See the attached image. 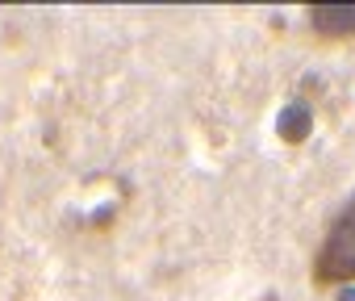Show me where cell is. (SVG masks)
<instances>
[{
	"mask_svg": "<svg viewBox=\"0 0 355 301\" xmlns=\"http://www.w3.org/2000/svg\"><path fill=\"white\" fill-rule=\"evenodd\" d=\"M313 280L318 284H347V289L355 284V197L326 230L318 259H313Z\"/></svg>",
	"mask_w": 355,
	"mask_h": 301,
	"instance_id": "cell-1",
	"label": "cell"
},
{
	"mask_svg": "<svg viewBox=\"0 0 355 301\" xmlns=\"http://www.w3.org/2000/svg\"><path fill=\"white\" fill-rule=\"evenodd\" d=\"M309 26L322 38H351L355 34V5H313Z\"/></svg>",
	"mask_w": 355,
	"mask_h": 301,
	"instance_id": "cell-2",
	"label": "cell"
},
{
	"mask_svg": "<svg viewBox=\"0 0 355 301\" xmlns=\"http://www.w3.org/2000/svg\"><path fill=\"white\" fill-rule=\"evenodd\" d=\"M309 126H313V117H309L305 105H288V109L280 113V138H284V142H305Z\"/></svg>",
	"mask_w": 355,
	"mask_h": 301,
	"instance_id": "cell-3",
	"label": "cell"
},
{
	"mask_svg": "<svg viewBox=\"0 0 355 301\" xmlns=\"http://www.w3.org/2000/svg\"><path fill=\"white\" fill-rule=\"evenodd\" d=\"M338 301H355V284H351V289H343V297H338Z\"/></svg>",
	"mask_w": 355,
	"mask_h": 301,
	"instance_id": "cell-4",
	"label": "cell"
}]
</instances>
